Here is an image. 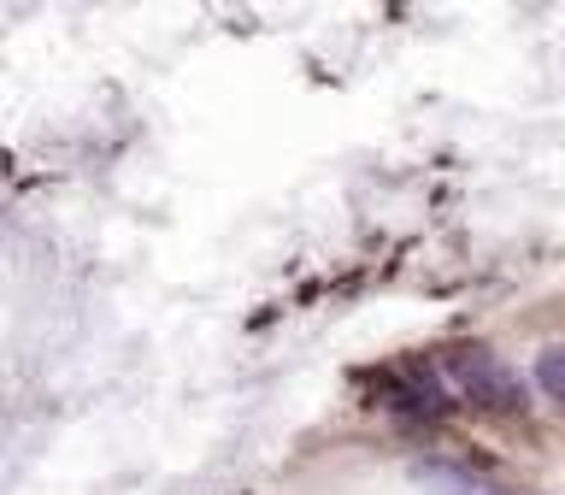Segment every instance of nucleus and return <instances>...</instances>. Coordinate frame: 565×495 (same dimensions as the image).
<instances>
[{
	"instance_id": "f03ea898",
	"label": "nucleus",
	"mask_w": 565,
	"mask_h": 495,
	"mask_svg": "<svg viewBox=\"0 0 565 495\" xmlns=\"http://www.w3.org/2000/svg\"><path fill=\"white\" fill-rule=\"evenodd\" d=\"M536 383H542L547 401L565 407V348H542L536 354Z\"/></svg>"
},
{
	"instance_id": "f257e3e1",
	"label": "nucleus",
	"mask_w": 565,
	"mask_h": 495,
	"mask_svg": "<svg viewBox=\"0 0 565 495\" xmlns=\"http://www.w3.org/2000/svg\"><path fill=\"white\" fill-rule=\"evenodd\" d=\"M441 371L454 378V389L466 396L471 407H483V413H524V378L512 371L507 360H494L489 348H454V354H441Z\"/></svg>"
}]
</instances>
